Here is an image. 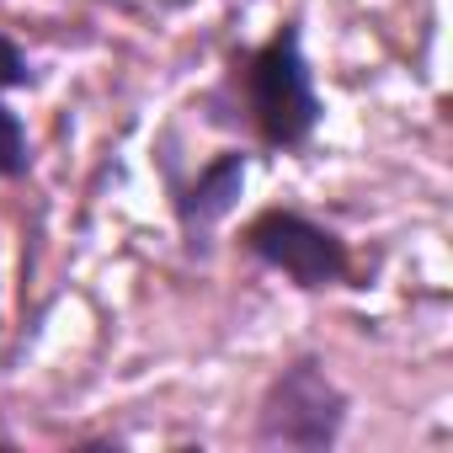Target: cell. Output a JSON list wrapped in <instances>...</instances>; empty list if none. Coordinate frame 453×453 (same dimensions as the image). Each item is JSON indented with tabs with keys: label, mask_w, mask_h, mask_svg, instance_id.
I'll return each instance as SVG.
<instances>
[{
	"label": "cell",
	"mask_w": 453,
	"mask_h": 453,
	"mask_svg": "<svg viewBox=\"0 0 453 453\" xmlns=\"http://www.w3.org/2000/svg\"><path fill=\"white\" fill-rule=\"evenodd\" d=\"M27 128H22V118L0 102V176H22L27 171Z\"/></svg>",
	"instance_id": "obj_5"
},
{
	"label": "cell",
	"mask_w": 453,
	"mask_h": 453,
	"mask_svg": "<svg viewBox=\"0 0 453 453\" xmlns=\"http://www.w3.org/2000/svg\"><path fill=\"white\" fill-rule=\"evenodd\" d=\"M241 181H246V155H219L192 187H187V197H181V230L187 235H203L213 219H224L235 208V197H241Z\"/></svg>",
	"instance_id": "obj_4"
},
{
	"label": "cell",
	"mask_w": 453,
	"mask_h": 453,
	"mask_svg": "<svg viewBox=\"0 0 453 453\" xmlns=\"http://www.w3.org/2000/svg\"><path fill=\"white\" fill-rule=\"evenodd\" d=\"M17 86H27V54L0 33V91H17Z\"/></svg>",
	"instance_id": "obj_6"
},
{
	"label": "cell",
	"mask_w": 453,
	"mask_h": 453,
	"mask_svg": "<svg viewBox=\"0 0 453 453\" xmlns=\"http://www.w3.org/2000/svg\"><path fill=\"white\" fill-rule=\"evenodd\" d=\"M246 107H251L257 134L278 150H294L315 134L320 96H315L310 65L299 49V27H283L246 59Z\"/></svg>",
	"instance_id": "obj_1"
},
{
	"label": "cell",
	"mask_w": 453,
	"mask_h": 453,
	"mask_svg": "<svg viewBox=\"0 0 453 453\" xmlns=\"http://www.w3.org/2000/svg\"><path fill=\"white\" fill-rule=\"evenodd\" d=\"M347 426L342 384L315 363H288L257 405V448H331Z\"/></svg>",
	"instance_id": "obj_2"
},
{
	"label": "cell",
	"mask_w": 453,
	"mask_h": 453,
	"mask_svg": "<svg viewBox=\"0 0 453 453\" xmlns=\"http://www.w3.org/2000/svg\"><path fill=\"white\" fill-rule=\"evenodd\" d=\"M246 251L267 262L273 273L294 278L299 288H331L347 278V246L288 208H267L246 224Z\"/></svg>",
	"instance_id": "obj_3"
}]
</instances>
